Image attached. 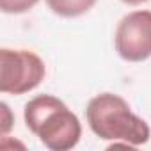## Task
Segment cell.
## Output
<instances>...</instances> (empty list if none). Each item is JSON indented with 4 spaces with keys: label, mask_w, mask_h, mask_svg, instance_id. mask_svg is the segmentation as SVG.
<instances>
[{
    "label": "cell",
    "mask_w": 151,
    "mask_h": 151,
    "mask_svg": "<svg viewBox=\"0 0 151 151\" xmlns=\"http://www.w3.org/2000/svg\"><path fill=\"white\" fill-rule=\"evenodd\" d=\"M86 117L93 133L103 140L142 146L151 137L147 123L132 112L126 100L112 93L94 96L86 109Z\"/></svg>",
    "instance_id": "cell-1"
},
{
    "label": "cell",
    "mask_w": 151,
    "mask_h": 151,
    "mask_svg": "<svg viewBox=\"0 0 151 151\" xmlns=\"http://www.w3.org/2000/svg\"><path fill=\"white\" fill-rule=\"evenodd\" d=\"M27 128L52 151H68L78 144L82 124L62 100L41 94L25 105Z\"/></svg>",
    "instance_id": "cell-2"
},
{
    "label": "cell",
    "mask_w": 151,
    "mask_h": 151,
    "mask_svg": "<svg viewBox=\"0 0 151 151\" xmlns=\"http://www.w3.org/2000/svg\"><path fill=\"white\" fill-rule=\"evenodd\" d=\"M45 62L29 50H0V91L6 94H25L45 78Z\"/></svg>",
    "instance_id": "cell-3"
},
{
    "label": "cell",
    "mask_w": 151,
    "mask_h": 151,
    "mask_svg": "<svg viewBox=\"0 0 151 151\" xmlns=\"http://www.w3.org/2000/svg\"><path fill=\"white\" fill-rule=\"evenodd\" d=\"M116 52L128 62H142L151 57V11H133L117 23L114 37Z\"/></svg>",
    "instance_id": "cell-4"
},
{
    "label": "cell",
    "mask_w": 151,
    "mask_h": 151,
    "mask_svg": "<svg viewBox=\"0 0 151 151\" xmlns=\"http://www.w3.org/2000/svg\"><path fill=\"white\" fill-rule=\"evenodd\" d=\"M45 2L59 16L77 18V16L86 14L89 9H93L96 0H45Z\"/></svg>",
    "instance_id": "cell-5"
},
{
    "label": "cell",
    "mask_w": 151,
    "mask_h": 151,
    "mask_svg": "<svg viewBox=\"0 0 151 151\" xmlns=\"http://www.w3.org/2000/svg\"><path fill=\"white\" fill-rule=\"evenodd\" d=\"M39 0H0V9L7 14H22L30 11Z\"/></svg>",
    "instance_id": "cell-6"
},
{
    "label": "cell",
    "mask_w": 151,
    "mask_h": 151,
    "mask_svg": "<svg viewBox=\"0 0 151 151\" xmlns=\"http://www.w3.org/2000/svg\"><path fill=\"white\" fill-rule=\"evenodd\" d=\"M2 112H4V124H2V132H4V133H7V132H9V128H11V123H9V119H7V116H9V107H7L6 103H2Z\"/></svg>",
    "instance_id": "cell-7"
},
{
    "label": "cell",
    "mask_w": 151,
    "mask_h": 151,
    "mask_svg": "<svg viewBox=\"0 0 151 151\" xmlns=\"http://www.w3.org/2000/svg\"><path fill=\"white\" fill-rule=\"evenodd\" d=\"M121 2H124V4H128V6H139V4L147 2V0H121Z\"/></svg>",
    "instance_id": "cell-8"
}]
</instances>
